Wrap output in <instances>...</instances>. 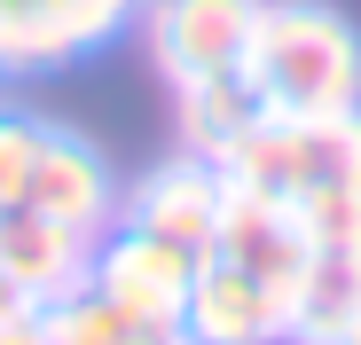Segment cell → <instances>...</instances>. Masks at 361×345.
<instances>
[{"instance_id":"6da1fadb","label":"cell","mask_w":361,"mask_h":345,"mask_svg":"<svg viewBox=\"0 0 361 345\" xmlns=\"http://www.w3.org/2000/svg\"><path fill=\"white\" fill-rule=\"evenodd\" d=\"M235 79L259 118H338L361 110V32L330 0H259V24Z\"/></svg>"},{"instance_id":"7a4b0ae2","label":"cell","mask_w":361,"mask_h":345,"mask_svg":"<svg viewBox=\"0 0 361 345\" xmlns=\"http://www.w3.org/2000/svg\"><path fill=\"white\" fill-rule=\"evenodd\" d=\"M220 172L298 204L314 244H361V110L338 118H252Z\"/></svg>"},{"instance_id":"3957f363","label":"cell","mask_w":361,"mask_h":345,"mask_svg":"<svg viewBox=\"0 0 361 345\" xmlns=\"http://www.w3.org/2000/svg\"><path fill=\"white\" fill-rule=\"evenodd\" d=\"M212 251H220V259H235L244 275H259L267 291L283 299V314H290L298 282H307V259H314V227L298 220V204H290V196H275V189H259V181H235V172H228V196H220V236H212Z\"/></svg>"},{"instance_id":"277c9868","label":"cell","mask_w":361,"mask_h":345,"mask_svg":"<svg viewBox=\"0 0 361 345\" xmlns=\"http://www.w3.org/2000/svg\"><path fill=\"white\" fill-rule=\"evenodd\" d=\"M134 16L142 0H0V79L102 55Z\"/></svg>"},{"instance_id":"5b68a950","label":"cell","mask_w":361,"mask_h":345,"mask_svg":"<svg viewBox=\"0 0 361 345\" xmlns=\"http://www.w3.org/2000/svg\"><path fill=\"white\" fill-rule=\"evenodd\" d=\"M259 0H142V39L173 87L189 79H228L252 47Z\"/></svg>"},{"instance_id":"8992f818","label":"cell","mask_w":361,"mask_h":345,"mask_svg":"<svg viewBox=\"0 0 361 345\" xmlns=\"http://www.w3.org/2000/svg\"><path fill=\"white\" fill-rule=\"evenodd\" d=\"M189 282H197V251H180V244L149 236V227L118 220L110 236L94 244V275H87V291L118 299L126 314H149V322H180Z\"/></svg>"},{"instance_id":"52a82bcc","label":"cell","mask_w":361,"mask_h":345,"mask_svg":"<svg viewBox=\"0 0 361 345\" xmlns=\"http://www.w3.org/2000/svg\"><path fill=\"white\" fill-rule=\"evenodd\" d=\"M180 337L189 345H275V337H290V314L259 275L204 251L197 282H189V306H180Z\"/></svg>"},{"instance_id":"ba28073f","label":"cell","mask_w":361,"mask_h":345,"mask_svg":"<svg viewBox=\"0 0 361 345\" xmlns=\"http://www.w3.org/2000/svg\"><path fill=\"white\" fill-rule=\"evenodd\" d=\"M24 204L102 244L110 227H118V204H126V189L110 181V165H102V149H94V142H79V134H63V126H47V142H39V165H32V189H24Z\"/></svg>"},{"instance_id":"9c48e42d","label":"cell","mask_w":361,"mask_h":345,"mask_svg":"<svg viewBox=\"0 0 361 345\" xmlns=\"http://www.w3.org/2000/svg\"><path fill=\"white\" fill-rule=\"evenodd\" d=\"M220 196H228V172L212 157H197V149H180L173 165H157L149 181L118 204V220H134V227H149V236H165V244L204 259L212 236H220Z\"/></svg>"},{"instance_id":"30bf717a","label":"cell","mask_w":361,"mask_h":345,"mask_svg":"<svg viewBox=\"0 0 361 345\" xmlns=\"http://www.w3.org/2000/svg\"><path fill=\"white\" fill-rule=\"evenodd\" d=\"M0 267L16 275V291H24L32 306H55V299L87 291L94 236H79V227L47 220V212H32V204H8V212H0Z\"/></svg>"},{"instance_id":"8fae6325","label":"cell","mask_w":361,"mask_h":345,"mask_svg":"<svg viewBox=\"0 0 361 345\" xmlns=\"http://www.w3.org/2000/svg\"><path fill=\"white\" fill-rule=\"evenodd\" d=\"M361 322V244H314L307 282L290 299V337L298 345H338Z\"/></svg>"},{"instance_id":"7c38bea8","label":"cell","mask_w":361,"mask_h":345,"mask_svg":"<svg viewBox=\"0 0 361 345\" xmlns=\"http://www.w3.org/2000/svg\"><path fill=\"white\" fill-rule=\"evenodd\" d=\"M39 322H47V345H189V337H180V322L126 314V306L102 299V291L55 299V306H39Z\"/></svg>"},{"instance_id":"4fadbf2b","label":"cell","mask_w":361,"mask_h":345,"mask_svg":"<svg viewBox=\"0 0 361 345\" xmlns=\"http://www.w3.org/2000/svg\"><path fill=\"white\" fill-rule=\"evenodd\" d=\"M180 94V142H189L197 157H228L235 142H244L252 134V118H259V102H252V87L244 79H189V87H173Z\"/></svg>"},{"instance_id":"5bb4252c","label":"cell","mask_w":361,"mask_h":345,"mask_svg":"<svg viewBox=\"0 0 361 345\" xmlns=\"http://www.w3.org/2000/svg\"><path fill=\"white\" fill-rule=\"evenodd\" d=\"M39 142H47V126H39V118H0V212L24 204L32 165H39Z\"/></svg>"},{"instance_id":"9a60e30c","label":"cell","mask_w":361,"mask_h":345,"mask_svg":"<svg viewBox=\"0 0 361 345\" xmlns=\"http://www.w3.org/2000/svg\"><path fill=\"white\" fill-rule=\"evenodd\" d=\"M0 345H47V322H39V306H32V314H16V322H0Z\"/></svg>"},{"instance_id":"2e32d148","label":"cell","mask_w":361,"mask_h":345,"mask_svg":"<svg viewBox=\"0 0 361 345\" xmlns=\"http://www.w3.org/2000/svg\"><path fill=\"white\" fill-rule=\"evenodd\" d=\"M16 314H32V299L16 291V275H8V267H0V322H16Z\"/></svg>"},{"instance_id":"e0dca14e","label":"cell","mask_w":361,"mask_h":345,"mask_svg":"<svg viewBox=\"0 0 361 345\" xmlns=\"http://www.w3.org/2000/svg\"><path fill=\"white\" fill-rule=\"evenodd\" d=\"M338 345H361V322H353V330H345V337H338Z\"/></svg>"}]
</instances>
